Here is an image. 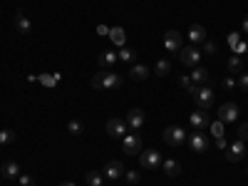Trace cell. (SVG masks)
<instances>
[{
  "label": "cell",
  "instance_id": "1",
  "mask_svg": "<svg viewBox=\"0 0 248 186\" xmlns=\"http://www.w3.org/2000/svg\"><path fill=\"white\" fill-rule=\"evenodd\" d=\"M92 87L94 90H119L122 87V75H117L114 70L99 72L92 77Z\"/></svg>",
  "mask_w": 248,
  "mask_h": 186
},
{
  "label": "cell",
  "instance_id": "2",
  "mask_svg": "<svg viewBox=\"0 0 248 186\" xmlns=\"http://www.w3.org/2000/svg\"><path fill=\"white\" fill-rule=\"evenodd\" d=\"M139 164L147 171H159L161 169V154L156 149H144V152H139Z\"/></svg>",
  "mask_w": 248,
  "mask_h": 186
},
{
  "label": "cell",
  "instance_id": "3",
  "mask_svg": "<svg viewBox=\"0 0 248 186\" xmlns=\"http://www.w3.org/2000/svg\"><path fill=\"white\" fill-rule=\"evenodd\" d=\"M214 99H216V94H214V90H211L209 85H199V92L194 94V102L199 105V109L209 112L211 105H214Z\"/></svg>",
  "mask_w": 248,
  "mask_h": 186
},
{
  "label": "cell",
  "instance_id": "4",
  "mask_svg": "<svg viewBox=\"0 0 248 186\" xmlns=\"http://www.w3.org/2000/svg\"><path fill=\"white\" fill-rule=\"evenodd\" d=\"M179 60H181V65L184 67H199V62H201V52L196 45H186L179 50Z\"/></svg>",
  "mask_w": 248,
  "mask_h": 186
},
{
  "label": "cell",
  "instance_id": "5",
  "mask_svg": "<svg viewBox=\"0 0 248 186\" xmlns=\"http://www.w3.org/2000/svg\"><path fill=\"white\" fill-rule=\"evenodd\" d=\"M164 141H167L169 147H181V144L186 141V132H184V127H176V124L167 127V129H164Z\"/></svg>",
  "mask_w": 248,
  "mask_h": 186
},
{
  "label": "cell",
  "instance_id": "6",
  "mask_svg": "<svg viewBox=\"0 0 248 186\" xmlns=\"http://www.w3.org/2000/svg\"><path fill=\"white\" fill-rule=\"evenodd\" d=\"M181 40H184V35L179 30H167V32H164V50L171 52V55H179Z\"/></svg>",
  "mask_w": 248,
  "mask_h": 186
},
{
  "label": "cell",
  "instance_id": "7",
  "mask_svg": "<svg viewBox=\"0 0 248 186\" xmlns=\"http://www.w3.org/2000/svg\"><path fill=\"white\" fill-rule=\"evenodd\" d=\"M238 114H241V109H238L236 102H223V105L218 107V122H223V124L236 122V119H238Z\"/></svg>",
  "mask_w": 248,
  "mask_h": 186
},
{
  "label": "cell",
  "instance_id": "8",
  "mask_svg": "<svg viewBox=\"0 0 248 186\" xmlns=\"http://www.w3.org/2000/svg\"><path fill=\"white\" fill-rule=\"evenodd\" d=\"M122 152L127 154V156H139V152H141V139H139L137 132H134V134H124Z\"/></svg>",
  "mask_w": 248,
  "mask_h": 186
},
{
  "label": "cell",
  "instance_id": "9",
  "mask_svg": "<svg viewBox=\"0 0 248 186\" xmlns=\"http://www.w3.org/2000/svg\"><path fill=\"white\" fill-rule=\"evenodd\" d=\"M189 147H191V152H196V154H203L206 149H209V141H206V134L203 132H199V129H194L189 137Z\"/></svg>",
  "mask_w": 248,
  "mask_h": 186
},
{
  "label": "cell",
  "instance_id": "10",
  "mask_svg": "<svg viewBox=\"0 0 248 186\" xmlns=\"http://www.w3.org/2000/svg\"><path fill=\"white\" fill-rule=\"evenodd\" d=\"M127 132H129V127H127V119H119V117L107 119V134H109V137H124Z\"/></svg>",
  "mask_w": 248,
  "mask_h": 186
},
{
  "label": "cell",
  "instance_id": "11",
  "mask_svg": "<svg viewBox=\"0 0 248 186\" xmlns=\"http://www.w3.org/2000/svg\"><path fill=\"white\" fill-rule=\"evenodd\" d=\"M243 154H246V141H241V139H236L233 144H229V149H226V159H229L231 164L241 161Z\"/></svg>",
  "mask_w": 248,
  "mask_h": 186
},
{
  "label": "cell",
  "instance_id": "12",
  "mask_svg": "<svg viewBox=\"0 0 248 186\" xmlns=\"http://www.w3.org/2000/svg\"><path fill=\"white\" fill-rule=\"evenodd\" d=\"M189 122H191V127L199 129V132H203V129L211 127V119H209V114H206L203 109H196V112L189 117Z\"/></svg>",
  "mask_w": 248,
  "mask_h": 186
},
{
  "label": "cell",
  "instance_id": "13",
  "mask_svg": "<svg viewBox=\"0 0 248 186\" xmlns=\"http://www.w3.org/2000/svg\"><path fill=\"white\" fill-rule=\"evenodd\" d=\"M127 127H129L132 132H139V129L144 127V112H141L139 107L129 109V114H127Z\"/></svg>",
  "mask_w": 248,
  "mask_h": 186
},
{
  "label": "cell",
  "instance_id": "14",
  "mask_svg": "<svg viewBox=\"0 0 248 186\" xmlns=\"http://www.w3.org/2000/svg\"><path fill=\"white\" fill-rule=\"evenodd\" d=\"M15 30H17L20 35H30V32H32V23H30V17H28L23 10L15 13Z\"/></svg>",
  "mask_w": 248,
  "mask_h": 186
},
{
  "label": "cell",
  "instance_id": "15",
  "mask_svg": "<svg viewBox=\"0 0 248 186\" xmlns=\"http://www.w3.org/2000/svg\"><path fill=\"white\" fill-rule=\"evenodd\" d=\"M122 174H124V164H122V161H114V159H112V161L105 164V176H107V179H119Z\"/></svg>",
  "mask_w": 248,
  "mask_h": 186
},
{
  "label": "cell",
  "instance_id": "16",
  "mask_svg": "<svg viewBox=\"0 0 248 186\" xmlns=\"http://www.w3.org/2000/svg\"><path fill=\"white\" fill-rule=\"evenodd\" d=\"M0 171H3L5 179H17L20 174H23V169H20V164H17V161H5L3 167H0Z\"/></svg>",
  "mask_w": 248,
  "mask_h": 186
},
{
  "label": "cell",
  "instance_id": "17",
  "mask_svg": "<svg viewBox=\"0 0 248 186\" xmlns=\"http://www.w3.org/2000/svg\"><path fill=\"white\" fill-rule=\"evenodd\" d=\"M189 40H191V45H201V43H206V30H203V25H191L189 28Z\"/></svg>",
  "mask_w": 248,
  "mask_h": 186
},
{
  "label": "cell",
  "instance_id": "18",
  "mask_svg": "<svg viewBox=\"0 0 248 186\" xmlns=\"http://www.w3.org/2000/svg\"><path fill=\"white\" fill-rule=\"evenodd\" d=\"M161 169H164V174H167V176H179L181 174V164L176 161V159H164L161 161Z\"/></svg>",
  "mask_w": 248,
  "mask_h": 186
},
{
  "label": "cell",
  "instance_id": "19",
  "mask_svg": "<svg viewBox=\"0 0 248 186\" xmlns=\"http://www.w3.org/2000/svg\"><path fill=\"white\" fill-rule=\"evenodd\" d=\"M209 79H211V75H209L206 67H194V72H191V82H194V85H209Z\"/></svg>",
  "mask_w": 248,
  "mask_h": 186
},
{
  "label": "cell",
  "instance_id": "20",
  "mask_svg": "<svg viewBox=\"0 0 248 186\" xmlns=\"http://www.w3.org/2000/svg\"><path fill=\"white\" fill-rule=\"evenodd\" d=\"M129 77H132L134 82H144V79L149 77V67H147V65H132Z\"/></svg>",
  "mask_w": 248,
  "mask_h": 186
},
{
  "label": "cell",
  "instance_id": "21",
  "mask_svg": "<svg viewBox=\"0 0 248 186\" xmlns=\"http://www.w3.org/2000/svg\"><path fill=\"white\" fill-rule=\"evenodd\" d=\"M117 57L124 62V65H134V62H137V50H132V47H122V50L117 52Z\"/></svg>",
  "mask_w": 248,
  "mask_h": 186
},
{
  "label": "cell",
  "instance_id": "22",
  "mask_svg": "<svg viewBox=\"0 0 248 186\" xmlns=\"http://www.w3.org/2000/svg\"><path fill=\"white\" fill-rule=\"evenodd\" d=\"M119 57H117V52H112V50H105L99 55V67H114V62H117Z\"/></svg>",
  "mask_w": 248,
  "mask_h": 186
},
{
  "label": "cell",
  "instance_id": "23",
  "mask_svg": "<svg viewBox=\"0 0 248 186\" xmlns=\"http://www.w3.org/2000/svg\"><path fill=\"white\" fill-rule=\"evenodd\" d=\"M109 37H112L114 45H122V47H124V43H127V32H124V28H112Z\"/></svg>",
  "mask_w": 248,
  "mask_h": 186
},
{
  "label": "cell",
  "instance_id": "24",
  "mask_svg": "<svg viewBox=\"0 0 248 186\" xmlns=\"http://www.w3.org/2000/svg\"><path fill=\"white\" fill-rule=\"evenodd\" d=\"M67 132H70L72 137H79V134H85V124H82L79 119H70V122H67Z\"/></svg>",
  "mask_w": 248,
  "mask_h": 186
},
{
  "label": "cell",
  "instance_id": "25",
  "mask_svg": "<svg viewBox=\"0 0 248 186\" xmlns=\"http://www.w3.org/2000/svg\"><path fill=\"white\" fill-rule=\"evenodd\" d=\"M229 72H231V75H241V72H243V62H241L238 55L229 57Z\"/></svg>",
  "mask_w": 248,
  "mask_h": 186
},
{
  "label": "cell",
  "instance_id": "26",
  "mask_svg": "<svg viewBox=\"0 0 248 186\" xmlns=\"http://www.w3.org/2000/svg\"><path fill=\"white\" fill-rule=\"evenodd\" d=\"M154 72H156L159 77H167V75L171 72V62H169V60H159L156 67H154Z\"/></svg>",
  "mask_w": 248,
  "mask_h": 186
},
{
  "label": "cell",
  "instance_id": "27",
  "mask_svg": "<svg viewBox=\"0 0 248 186\" xmlns=\"http://www.w3.org/2000/svg\"><path fill=\"white\" fill-rule=\"evenodd\" d=\"M15 141V132L13 129H3L0 132V147H3V144H13Z\"/></svg>",
  "mask_w": 248,
  "mask_h": 186
},
{
  "label": "cell",
  "instance_id": "28",
  "mask_svg": "<svg viewBox=\"0 0 248 186\" xmlns=\"http://www.w3.org/2000/svg\"><path fill=\"white\" fill-rule=\"evenodd\" d=\"M85 179H87L90 186H102V174H99V171H87Z\"/></svg>",
  "mask_w": 248,
  "mask_h": 186
},
{
  "label": "cell",
  "instance_id": "29",
  "mask_svg": "<svg viewBox=\"0 0 248 186\" xmlns=\"http://www.w3.org/2000/svg\"><path fill=\"white\" fill-rule=\"evenodd\" d=\"M209 129L214 132V137H216V139H218V137H223V122H214Z\"/></svg>",
  "mask_w": 248,
  "mask_h": 186
},
{
  "label": "cell",
  "instance_id": "30",
  "mask_svg": "<svg viewBox=\"0 0 248 186\" xmlns=\"http://www.w3.org/2000/svg\"><path fill=\"white\" fill-rule=\"evenodd\" d=\"M17 181H20V186H35V179H32L30 174H20Z\"/></svg>",
  "mask_w": 248,
  "mask_h": 186
},
{
  "label": "cell",
  "instance_id": "31",
  "mask_svg": "<svg viewBox=\"0 0 248 186\" xmlns=\"http://www.w3.org/2000/svg\"><path fill=\"white\" fill-rule=\"evenodd\" d=\"M236 134H238V139H241V141H248V122H243V124H241Z\"/></svg>",
  "mask_w": 248,
  "mask_h": 186
},
{
  "label": "cell",
  "instance_id": "32",
  "mask_svg": "<svg viewBox=\"0 0 248 186\" xmlns=\"http://www.w3.org/2000/svg\"><path fill=\"white\" fill-rule=\"evenodd\" d=\"M238 87L248 92V72H241V75H238Z\"/></svg>",
  "mask_w": 248,
  "mask_h": 186
},
{
  "label": "cell",
  "instance_id": "33",
  "mask_svg": "<svg viewBox=\"0 0 248 186\" xmlns=\"http://www.w3.org/2000/svg\"><path fill=\"white\" fill-rule=\"evenodd\" d=\"M203 52H206V55H216V43L206 40V43H203Z\"/></svg>",
  "mask_w": 248,
  "mask_h": 186
},
{
  "label": "cell",
  "instance_id": "34",
  "mask_svg": "<svg viewBox=\"0 0 248 186\" xmlns=\"http://www.w3.org/2000/svg\"><path fill=\"white\" fill-rule=\"evenodd\" d=\"M124 176H127V181H129L132 186L139 184V174H137V171H124Z\"/></svg>",
  "mask_w": 248,
  "mask_h": 186
},
{
  "label": "cell",
  "instance_id": "35",
  "mask_svg": "<svg viewBox=\"0 0 248 186\" xmlns=\"http://www.w3.org/2000/svg\"><path fill=\"white\" fill-rule=\"evenodd\" d=\"M233 85H236V82H233L231 77H223V79H221V87H223V90H229V92L233 90Z\"/></svg>",
  "mask_w": 248,
  "mask_h": 186
},
{
  "label": "cell",
  "instance_id": "36",
  "mask_svg": "<svg viewBox=\"0 0 248 186\" xmlns=\"http://www.w3.org/2000/svg\"><path fill=\"white\" fill-rule=\"evenodd\" d=\"M216 147H218V149H229V141H226V137H218V139H216Z\"/></svg>",
  "mask_w": 248,
  "mask_h": 186
},
{
  "label": "cell",
  "instance_id": "37",
  "mask_svg": "<svg viewBox=\"0 0 248 186\" xmlns=\"http://www.w3.org/2000/svg\"><path fill=\"white\" fill-rule=\"evenodd\" d=\"M179 85H181L184 90H189V85H191V79H189V77L184 75V77H179Z\"/></svg>",
  "mask_w": 248,
  "mask_h": 186
},
{
  "label": "cell",
  "instance_id": "38",
  "mask_svg": "<svg viewBox=\"0 0 248 186\" xmlns=\"http://www.w3.org/2000/svg\"><path fill=\"white\" fill-rule=\"evenodd\" d=\"M229 43H231V47H236V45H238V32H233V35L229 37Z\"/></svg>",
  "mask_w": 248,
  "mask_h": 186
},
{
  "label": "cell",
  "instance_id": "39",
  "mask_svg": "<svg viewBox=\"0 0 248 186\" xmlns=\"http://www.w3.org/2000/svg\"><path fill=\"white\" fill-rule=\"evenodd\" d=\"M97 30H99V35H109V28H105V25H99Z\"/></svg>",
  "mask_w": 248,
  "mask_h": 186
},
{
  "label": "cell",
  "instance_id": "40",
  "mask_svg": "<svg viewBox=\"0 0 248 186\" xmlns=\"http://www.w3.org/2000/svg\"><path fill=\"white\" fill-rule=\"evenodd\" d=\"M243 32H246V35H248V15H246V17H243Z\"/></svg>",
  "mask_w": 248,
  "mask_h": 186
},
{
  "label": "cell",
  "instance_id": "41",
  "mask_svg": "<svg viewBox=\"0 0 248 186\" xmlns=\"http://www.w3.org/2000/svg\"><path fill=\"white\" fill-rule=\"evenodd\" d=\"M60 186H77V184H72V181H65V184H60Z\"/></svg>",
  "mask_w": 248,
  "mask_h": 186
},
{
  "label": "cell",
  "instance_id": "42",
  "mask_svg": "<svg viewBox=\"0 0 248 186\" xmlns=\"http://www.w3.org/2000/svg\"><path fill=\"white\" fill-rule=\"evenodd\" d=\"M246 176H248V169H246Z\"/></svg>",
  "mask_w": 248,
  "mask_h": 186
}]
</instances>
